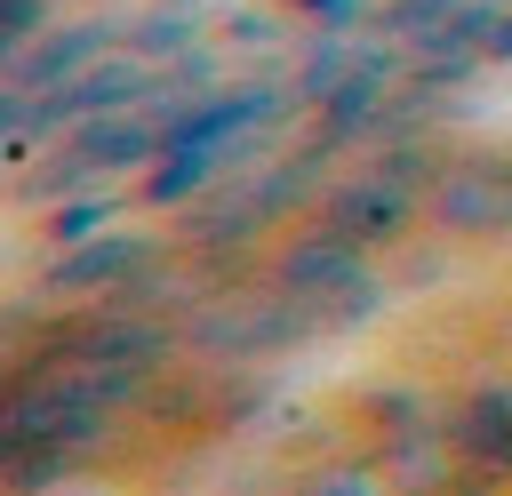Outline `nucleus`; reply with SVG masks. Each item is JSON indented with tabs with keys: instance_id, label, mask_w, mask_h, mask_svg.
<instances>
[{
	"instance_id": "f257e3e1",
	"label": "nucleus",
	"mask_w": 512,
	"mask_h": 496,
	"mask_svg": "<svg viewBox=\"0 0 512 496\" xmlns=\"http://www.w3.org/2000/svg\"><path fill=\"white\" fill-rule=\"evenodd\" d=\"M320 304L272 288V280H240V288H216L208 304L184 312V352H208V360H264V352H288L304 336H320Z\"/></svg>"
},
{
	"instance_id": "f03ea898",
	"label": "nucleus",
	"mask_w": 512,
	"mask_h": 496,
	"mask_svg": "<svg viewBox=\"0 0 512 496\" xmlns=\"http://www.w3.org/2000/svg\"><path fill=\"white\" fill-rule=\"evenodd\" d=\"M176 256V232H152V224H112L104 240H88V248H56L48 264H40V296L48 304H112L120 288H136L152 264H168Z\"/></svg>"
},
{
	"instance_id": "7ed1b4c3",
	"label": "nucleus",
	"mask_w": 512,
	"mask_h": 496,
	"mask_svg": "<svg viewBox=\"0 0 512 496\" xmlns=\"http://www.w3.org/2000/svg\"><path fill=\"white\" fill-rule=\"evenodd\" d=\"M424 232L440 240H512V152H448Z\"/></svg>"
},
{
	"instance_id": "20e7f679",
	"label": "nucleus",
	"mask_w": 512,
	"mask_h": 496,
	"mask_svg": "<svg viewBox=\"0 0 512 496\" xmlns=\"http://www.w3.org/2000/svg\"><path fill=\"white\" fill-rule=\"evenodd\" d=\"M312 224H328V232L360 240L368 256H400V248L424 232V192L392 184L384 168H352V176H336V184L320 192Z\"/></svg>"
},
{
	"instance_id": "39448f33",
	"label": "nucleus",
	"mask_w": 512,
	"mask_h": 496,
	"mask_svg": "<svg viewBox=\"0 0 512 496\" xmlns=\"http://www.w3.org/2000/svg\"><path fill=\"white\" fill-rule=\"evenodd\" d=\"M160 88V64L152 56H136L128 40L96 64V72H80L72 88H56V96H40V120H48V136H72V128H88V120H104V112H128V104H144Z\"/></svg>"
},
{
	"instance_id": "423d86ee",
	"label": "nucleus",
	"mask_w": 512,
	"mask_h": 496,
	"mask_svg": "<svg viewBox=\"0 0 512 496\" xmlns=\"http://www.w3.org/2000/svg\"><path fill=\"white\" fill-rule=\"evenodd\" d=\"M128 40V16H72V24H48L24 56H16V88H32V96H56V88H72L80 72H96L112 48Z\"/></svg>"
},
{
	"instance_id": "0eeeda50",
	"label": "nucleus",
	"mask_w": 512,
	"mask_h": 496,
	"mask_svg": "<svg viewBox=\"0 0 512 496\" xmlns=\"http://www.w3.org/2000/svg\"><path fill=\"white\" fill-rule=\"evenodd\" d=\"M448 448L464 472H488V480H512V376H480L472 392L448 400Z\"/></svg>"
},
{
	"instance_id": "6e6552de",
	"label": "nucleus",
	"mask_w": 512,
	"mask_h": 496,
	"mask_svg": "<svg viewBox=\"0 0 512 496\" xmlns=\"http://www.w3.org/2000/svg\"><path fill=\"white\" fill-rule=\"evenodd\" d=\"M440 416H448V400H432L424 384L384 376V384H368V392H360V456L392 464V456L424 448V440L440 432Z\"/></svg>"
},
{
	"instance_id": "1a4fd4ad",
	"label": "nucleus",
	"mask_w": 512,
	"mask_h": 496,
	"mask_svg": "<svg viewBox=\"0 0 512 496\" xmlns=\"http://www.w3.org/2000/svg\"><path fill=\"white\" fill-rule=\"evenodd\" d=\"M208 32H216V0H160V8H136L128 16V48L152 56L160 72L176 56H192V48H208Z\"/></svg>"
},
{
	"instance_id": "9d476101",
	"label": "nucleus",
	"mask_w": 512,
	"mask_h": 496,
	"mask_svg": "<svg viewBox=\"0 0 512 496\" xmlns=\"http://www.w3.org/2000/svg\"><path fill=\"white\" fill-rule=\"evenodd\" d=\"M96 456L104 448H88V440H32V448L0 456V496H64L72 480H88Z\"/></svg>"
},
{
	"instance_id": "9b49d317",
	"label": "nucleus",
	"mask_w": 512,
	"mask_h": 496,
	"mask_svg": "<svg viewBox=\"0 0 512 496\" xmlns=\"http://www.w3.org/2000/svg\"><path fill=\"white\" fill-rule=\"evenodd\" d=\"M128 184H112V192H80V200H56L48 216H40V240H48V256L56 248H88V240H104L120 216H128Z\"/></svg>"
},
{
	"instance_id": "f8f14e48",
	"label": "nucleus",
	"mask_w": 512,
	"mask_h": 496,
	"mask_svg": "<svg viewBox=\"0 0 512 496\" xmlns=\"http://www.w3.org/2000/svg\"><path fill=\"white\" fill-rule=\"evenodd\" d=\"M352 64H360V32H312L304 40V56H296V96H304V112L320 104V96H336L344 80H352Z\"/></svg>"
},
{
	"instance_id": "ddd939ff",
	"label": "nucleus",
	"mask_w": 512,
	"mask_h": 496,
	"mask_svg": "<svg viewBox=\"0 0 512 496\" xmlns=\"http://www.w3.org/2000/svg\"><path fill=\"white\" fill-rule=\"evenodd\" d=\"M456 8H464V0H376V8H368V32H376V40H400V48L416 56L440 24H456Z\"/></svg>"
},
{
	"instance_id": "4468645a",
	"label": "nucleus",
	"mask_w": 512,
	"mask_h": 496,
	"mask_svg": "<svg viewBox=\"0 0 512 496\" xmlns=\"http://www.w3.org/2000/svg\"><path fill=\"white\" fill-rule=\"evenodd\" d=\"M224 48H280V16H232Z\"/></svg>"
},
{
	"instance_id": "2eb2a0df",
	"label": "nucleus",
	"mask_w": 512,
	"mask_h": 496,
	"mask_svg": "<svg viewBox=\"0 0 512 496\" xmlns=\"http://www.w3.org/2000/svg\"><path fill=\"white\" fill-rule=\"evenodd\" d=\"M496 64H512V8H504V24H496Z\"/></svg>"
},
{
	"instance_id": "dca6fc26",
	"label": "nucleus",
	"mask_w": 512,
	"mask_h": 496,
	"mask_svg": "<svg viewBox=\"0 0 512 496\" xmlns=\"http://www.w3.org/2000/svg\"><path fill=\"white\" fill-rule=\"evenodd\" d=\"M504 8H512V0H504Z\"/></svg>"
}]
</instances>
